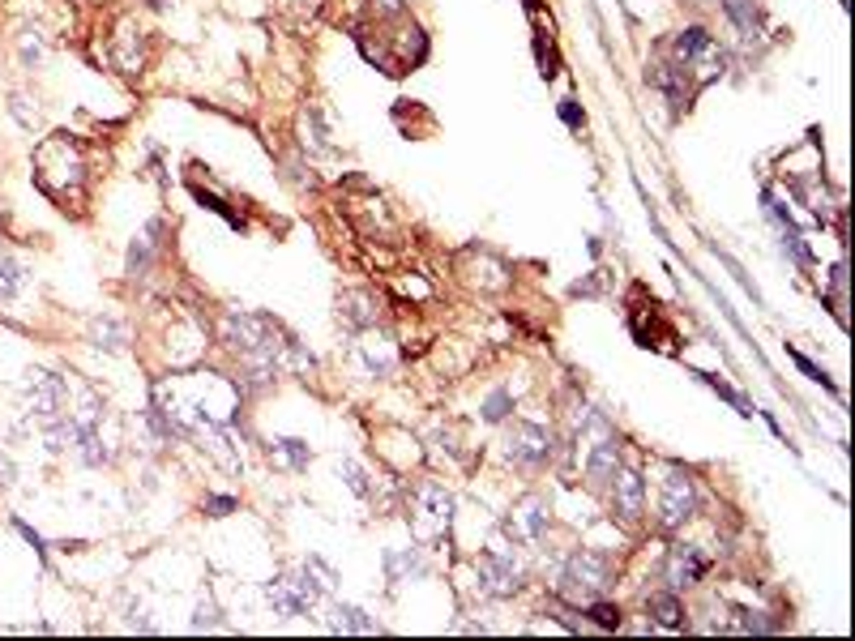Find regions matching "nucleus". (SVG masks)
<instances>
[{
    "mask_svg": "<svg viewBox=\"0 0 855 641\" xmlns=\"http://www.w3.org/2000/svg\"><path fill=\"white\" fill-rule=\"evenodd\" d=\"M359 356H363V363H368L372 376H390V372H394V356H390L385 338H363V343H359Z\"/></svg>",
    "mask_w": 855,
    "mask_h": 641,
    "instance_id": "17",
    "label": "nucleus"
},
{
    "mask_svg": "<svg viewBox=\"0 0 855 641\" xmlns=\"http://www.w3.org/2000/svg\"><path fill=\"white\" fill-rule=\"evenodd\" d=\"M372 9H377V13H398L403 0H372Z\"/></svg>",
    "mask_w": 855,
    "mask_h": 641,
    "instance_id": "28",
    "label": "nucleus"
},
{
    "mask_svg": "<svg viewBox=\"0 0 855 641\" xmlns=\"http://www.w3.org/2000/svg\"><path fill=\"white\" fill-rule=\"evenodd\" d=\"M557 586H561V594L570 599L573 607H586V603H595L612 586V565H608V556L582 548V552H573L570 561H565Z\"/></svg>",
    "mask_w": 855,
    "mask_h": 641,
    "instance_id": "1",
    "label": "nucleus"
},
{
    "mask_svg": "<svg viewBox=\"0 0 855 641\" xmlns=\"http://www.w3.org/2000/svg\"><path fill=\"white\" fill-rule=\"evenodd\" d=\"M339 317L347 330H372L381 321V304L372 291H343L339 295Z\"/></svg>",
    "mask_w": 855,
    "mask_h": 641,
    "instance_id": "13",
    "label": "nucleus"
},
{
    "mask_svg": "<svg viewBox=\"0 0 855 641\" xmlns=\"http://www.w3.org/2000/svg\"><path fill=\"white\" fill-rule=\"evenodd\" d=\"M586 607H590V616H595L603 629H621V612H616L612 603H599V599H595V603H586Z\"/></svg>",
    "mask_w": 855,
    "mask_h": 641,
    "instance_id": "23",
    "label": "nucleus"
},
{
    "mask_svg": "<svg viewBox=\"0 0 855 641\" xmlns=\"http://www.w3.org/2000/svg\"><path fill=\"white\" fill-rule=\"evenodd\" d=\"M723 9L731 13V22H736L744 35H757V4H753V0H723Z\"/></svg>",
    "mask_w": 855,
    "mask_h": 641,
    "instance_id": "19",
    "label": "nucleus"
},
{
    "mask_svg": "<svg viewBox=\"0 0 855 641\" xmlns=\"http://www.w3.org/2000/svg\"><path fill=\"white\" fill-rule=\"evenodd\" d=\"M672 56H676L680 69L693 77V86H706L711 77L723 73V52H718V43H714L702 26L680 30V35L672 39Z\"/></svg>",
    "mask_w": 855,
    "mask_h": 641,
    "instance_id": "5",
    "label": "nucleus"
},
{
    "mask_svg": "<svg viewBox=\"0 0 855 641\" xmlns=\"http://www.w3.org/2000/svg\"><path fill=\"white\" fill-rule=\"evenodd\" d=\"M343 475H347V484H352V488H356L359 497H363V492H368V484H363V471H359L356 462H343Z\"/></svg>",
    "mask_w": 855,
    "mask_h": 641,
    "instance_id": "24",
    "label": "nucleus"
},
{
    "mask_svg": "<svg viewBox=\"0 0 855 641\" xmlns=\"http://www.w3.org/2000/svg\"><path fill=\"white\" fill-rule=\"evenodd\" d=\"M13 484V462H9V453L0 449V488H9Z\"/></svg>",
    "mask_w": 855,
    "mask_h": 641,
    "instance_id": "27",
    "label": "nucleus"
},
{
    "mask_svg": "<svg viewBox=\"0 0 855 641\" xmlns=\"http://www.w3.org/2000/svg\"><path fill=\"white\" fill-rule=\"evenodd\" d=\"M616 466H621V445H616V436L608 432V436H599V445L590 449V458H586V475H590L595 484H608Z\"/></svg>",
    "mask_w": 855,
    "mask_h": 641,
    "instance_id": "14",
    "label": "nucleus"
},
{
    "mask_svg": "<svg viewBox=\"0 0 855 641\" xmlns=\"http://www.w3.org/2000/svg\"><path fill=\"white\" fill-rule=\"evenodd\" d=\"M330 616H334L330 625H334L339 633H377V620H368L359 607H343V603H339Z\"/></svg>",
    "mask_w": 855,
    "mask_h": 641,
    "instance_id": "18",
    "label": "nucleus"
},
{
    "mask_svg": "<svg viewBox=\"0 0 855 641\" xmlns=\"http://www.w3.org/2000/svg\"><path fill=\"white\" fill-rule=\"evenodd\" d=\"M275 453L283 458L286 466H295V471H299V466H308V458H312V453H308V445H304V440H295V436L275 440Z\"/></svg>",
    "mask_w": 855,
    "mask_h": 641,
    "instance_id": "21",
    "label": "nucleus"
},
{
    "mask_svg": "<svg viewBox=\"0 0 855 641\" xmlns=\"http://www.w3.org/2000/svg\"><path fill=\"white\" fill-rule=\"evenodd\" d=\"M505 458L513 466H544L552 458V432L544 424L518 420V424L505 432Z\"/></svg>",
    "mask_w": 855,
    "mask_h": 641,
    "instance_id": "6",
    "label": "nucleus"
},
{
    "mask_svg": "<svg viewBox=\"0 0 855 641\" xmlns=\"http://www.w3.org/2000/svg\"><path fill=\"white\" fill-rule=\"evenodd\" d=\"M326 586H330V581H317V577H312V565H299V569L279 573V577L266 586V599H270V607H275L279 616H304V612H312V607L321 603Z\"/></svg>",
    "mask_w": 855,
    "mask_h": 641,
    "instance_id": "3",
    "label": "nucleus"
},
{
    "mask_svg": "<svg viewBox=\"0 0 855 641\" xmlns=\"http://www.w3.org/2000/svg\"><path fill=\"white\" fill-rule=\"evenodd\" d=\"M711 569V561L693 548V543H676L672 552H667V565H663V577H667V586L672 590H685V586H693V581H702Z\"/></svg>",
    "mask_w": 855,
    "mask_h": 641,
    "instance_id": "11",
    "label": "nucleus"
},
{
    "mask_svg": "<svg viewBox=\"0 0 855 641\" xmlns=\"http://www.w3.org/2000/svg\"><path fill=\"white\" fill-rule=\"evenodd\" d=\"M612 509L621 513V517H641V504H646V484H641V475L634 466H616L612 471Z\"/></svg>",
    "mask_w": 855,
    "mask_h": 641,
    "instance_id": "12",
    "label": "nucleus"
},
{
    "mask_svg": "<svg viewBox=\"0 0 855 641\" xmlns=\"http://www.w3.org/2000/svg\"><path fill=\"white\" fill-rule=\"evenodd\" d=\"M475 573H480V590L493 594V599H509V594L522 586L518 565H513L509 556H500V552H484V556L475 561Z\"/></svg>",
    "mask_w": 855,
    "mask_h": 641,
    "instance_id": "10",
    "label": "nucleus"
},
{
    "mask_svg": "<svg viewBox=\"0 0 855 641\" xmlns=\"http://www.w3.org/2000/svg\"><path fill=\"white\" fill-rule=\"evenodd\" d=\"M218 625V616H214V603H202L197 607V620H193V629H214Z\"/></svg>",
    "mask_w": 855,
    "mask_h": 641,
    "instance_id": "25",
    "label": "nucleus"
},
{
    "mask_svg": "<svg viewBox=\"0 0 855 641\" xmlns=\"http://www.w3.org/2000/svg\"><path fill=\"white\" fill-rule=\"evenodd\" d=\"M90 343L107 347V351H125L129 347V325L120 317H94L90 321Z\"/></svg>",
    "mask_w": 855,
    "mask_h": 641,
    "instance_id": "15",
    "label": "nucleus"
},
{
    "mask_svg": "<svg viewBox=\"0 0 855 641\" xmlns=\"http://www.w3.org/2000/svg\"><path fill=\"white\" fill-rule=\"evenodd\" d=\"M206 509H210L214 517H222V513H231V509H235V500H231V497H210V500H206Z\"/></svg>",
    "mask_w": 855,
    "mask_h": 641,
    "instance_id": "26",
    "label": "nucleus"
},
{
    "mask_svg": "<svg viewBox=\"0 0 855 641\" xmlns=\"http://www.w3.org/2000/svg\"><path fill=\"white\" fill-rule=\"evenodd\" d=\"M650 616H654V625L659 629H685V603L676 599V594H654L650 599Z\"/></svg>",
    "mask_w": 855,
    "mask_h": 641,
    "instance_id": "16",
    "label": "nucleus"
},
{
    "mask_svg": "<svg viewBox=\"0 0 855 641\" xmlns=\"http://www.w3.org/2000/svg\"><path fill=\"white\" fill-rule=\"evenodd\" d=\"M449 526H454V500H449V492L436 488V484H424L416 492V530L424 535L427 543H441L449 535Z\"/></svg>",
    "mask_w": 855,
    "mask_h": 641,
    "instance_id": "8",
    "label": "nucleus"
},
{
    "mask_svg": "<svg viewBox=\"0 0 855 641\" xmlns=\"http://www.w3.org/2000/svg\"><path fill=\"white\" fill-rule=\"evenodd\" d=\"M509 407H513V398L505 394V389H497L488 402H484V420H493V424H500L505 415H509Z\"/></svg>",
    "mask_w": 855,
    "mask_h": 641,
    "instance_id": "22",
    "label": "nucleus"
},
{
    "mask_svg": "<svg viewBox=\"0 0 855 641\" xmlns=\"http://www.w3.org/2000/svg\"><path fill=\"white\" fill-rule=\"evenodd\" d=\"M548 526H552V509H548L544 497L518 500L513 513H509V522H505V530H509L513 543H539L548 535Z\"/></svg>",
    "mask_w": 855,
    "mask_h": 641,
    "instance_id": "9",
    "label": "nucleus"
},
{
    "mask_svg": "<svg viewBox=\"0 0 855 641\" xmlns=\"http://www.w3.org/2000/svg\"><path fill=\"white\" fill-rule=\"evenodd\" d=\"M693 513H698V484H693V475H689V471H667L663 497H659V522H663L667 530H676V526H685Z\"/></svg>",
    "mask_w": 855,
    "mask_h": 641,
    "instance_id": "7",
    "label": "nucleus"
},
{
    "mask_svg": "<svg viewBox=\"0 0 855 641\" xmlns=\"http://www.w3.org/2000/svg\"><path fill=\"white\" fill-rule=\"evenodd\" d=\"M218 338H222L231 351L248 356V351H261V347H279L286 334L270 321V317H261V312L231 308V312H222V321H218Z\"/></svg>",
    "mask_w": 855,
    "mask_h": 641,
    "instance_id": "4",
    "label": "nucleus"
},
{
    "mask_svg": "<svg viewBox=\"0 0 855 641\" xmlns=\"http://www.w3.org/2000/svg\"><path fill=\"white\" fill-rule=\"evenodd\" d=\"M17 286H22V266L0 248V299H13Z\"/></svg>",
    "mask_w": 855,
    "mask_h": 641,
    "instance_id": "20",
    "label": "nucleus"
},
{
    "mask_svg": "<svg viewBox=\"0 0 855 641\" xmlns=\"http://www.w3.org/2000/svg\"><path fill=\"white\" fill-rule=\"evenodd\" d=\"M65 402H69V389H65V381L56 372H43V368H30L26 372V381H22V407H26L30 424L39 427V432L48 424H56V420H65Z\"/></svg>",
    "mask_w": 855,
    "mask_h": 641,
    "instance_id": "2",
    "label": "nucleus"
}]
</instances>
